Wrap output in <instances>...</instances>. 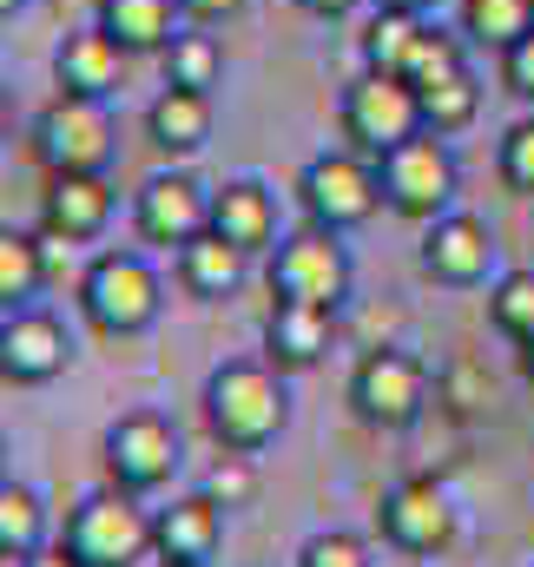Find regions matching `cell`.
<instances>
[{
    "label": "cell",
    "mask_w": 534,
    "mask_h": 567,
    "mask_svg": "<svg viewBox=\"0 0 534 567\" xmlns=\"http://www.w3.org/2000/svg\"><path fill=\"white\" fill-rule=\"evenodd\" d=\"M489 317L509 343H528L534 337V271H502L489 284Z\"/></svg>",
    "instance_id": "cell-30"
},
{
    "label": "cell",
    "mask_w": 534,
    "mask_h": 567,
    "mask_svg": "<svg viewBox=\"0 0 534 567\" xmlns=\"http://www.w3.org/2000/svg\"><path fill=\"white\" fill-rule=\"evenodd\" d=\"M66 555L80 567H138L152 548V515L126 488H100L66 515Z\"/></svg>",
    "instance_id": "cell-7"
},
{
    "label": "cell",
    "mask_w": 534,
    "mask_h": 567,
    "mask_svg": "<svg viewBox=\"0 0 534 567\" xmlns=\"http://www.w3.org/2000/svg\"><path fill=\"white\" fill-rule=\"evenodd\" d=\"M158 73H165V86H198V93H212V86L225 80V47H218V33L185 20V27L172 33V47L158 53Z\"/></svg>",
    "instance_id": "cell-23"
},
{
    "label": "cell",
    "mask_w": 534,
    "mask_h": 567,
    "mask_svg": "<svg viewBox=\"0 0 534 567\" xmlns=\"http://www.w3.org/2000/svg\"><path fill=\"white\" fill-rule=\"evenodd\" d=\"M251 0H178V13L192 20V27H225V20H238Z\"/></svg>",
    "instance_id": "cell-36"
},
{
    "label": "cell",
    "mask_w": 534,
    "mask_h": 567,
    "mask_svg": "<svg viewBox=\"0 0 534 567\" xmlns=\"http://www.w3.org/2000/svg\"><path fill=\"white\" fill-rule=\"evenodd\" d=\"M350 403L370 429H409L429 410V370L409 350H370L350 370Z\"/></svg>",
    "instance_id": "cell-10"
},
{
    "label": "cell",
    "mask_w": 534,
    "mask_h": 567,
    "mask_svg": "<svg viewBox=\"0 0 534 567\" xmlns=\"http://www.w3.org/2000/svg\"><path fill=\"white\" fill-rule=\"evenodd\" d=\"M495 172H502V185H509V192H522V198H534V113H528V120H515V126L502 133V152H495Z\"/></svg>",
    "instance_id": "cell-32"
},
{
    "label": "cell",
    "mask_w": 534,
    "mask_h": 567,
    "mask_svg": "<svg viewBox=\"0 0 534 567\" xmlns=\"http://www.w3.org/2000/svg\"><path fill=\"white\" fill-rule=\"evenodd\" d=\"M53 7H60V20H66V27H80V20H93V13H100V0H53Z\"/></svg>",
    "instance_id": "cell-39"
},
{
    "label": "cell",
    "mask_w": 534,
    "mask_h": 567,
    "mask_svg": "<svg viewBox=\"0 0 534 567\" xmlns=\"http://www.w3.org/2000/svg\"><path fill=\"white\" fill-rule=\"evenodd\" d=\"M158 567H185V561H158Z\"/></svg>",
    "instance_id": "cell-45"
},
{
    "label": "cell",
    "mask_w": 534,
    "mask_h": 567,
    "mask_svg": "<svg viewBox=\"0 0 534 567\" xmlns=\"http://www.w3.org/2000/svg\"><path fill=\"white\" fill-rule=\"evenodd\" d=\"M377 522H383V542H390V548H402V555H435V548H449V535H455V502H449L442 482L409 475V482H397V488L383 495Z\"/></svg>",
    "instance_id": "cell-13"
},
{
    "label": "cell",
    "mask_w": 534,
    "mask_h": 567,
    "mask_svg": "<svg viewBox=\"0 0 534 567\" xmlns=\"http://www.w3.org/2000/svg\"><path fill=\"white\" fill-rule=\"evenodd\" d=\"M145 140L165 158H192L212 140V93L198 86H158V100L145 106Z\"/></svg>",
    "instance_id": "cell-19"
},
{
    "label": "cell",
    "mask_w": 534,
    "mask_h": 567,
    "mask_svg": "<svg viewBox=\"0 0 534 567\" xmlns=\"http://www.w3.org/2000/svg\"><path fill=\"white\" fill-rule=\"evenodd\" d=\"M212 231L238 251H277V198L258 178H225L212 185Z\"/></svg>",
    "instance_id": "cell-18"
},
{
    "label": "cell",
    "mask_w": 534,
    "mask_h": 567,
    "mask_svg": "<svg viewBox=\"0 0 534 567\" xmlns=\"http://www.w3.org/2000/svg\"><path fill=\"white\" fill-rule=\"evenodd\" d=\"M337 126H343V140L357 145L363 158H383V152H397L402 140L429 133V126H422V93H415L402 73H377V66H363V73L343 86Z\"/></svg>",
    "instance_id": "cell-5"
},
{
    "label": "cell",
    "mask_w": 534,
    "mask_h": 567,
    "mask_svg": "<svg viewBox=\"0 0 534 567\" xmlns=\"http://www.w3.org/2000/svg\"><path fill=\"white\" fill-rule=\"evenodd\" d=\"M218 542H225V508H218L212 495H185V502H172V508L152 515V548H158V561L212 567Z\"/></svg>",
    "instance_id": "cell-17"
},
{
    "label": "cell",
    "mask_w": 534,
    "mask_h": 567,
    "mask_svg": "<svg viewBox=\"0 0 534 567\" xmlns=\"http://www.w3.org/2000/svg\"><path fill=\"white\" fill-rule=\"evenodd\" d=\"M133 231L145 238V245L185 251L198 231H212V185H198L185 165L152 172V178L133 192Z\"/></svg>",
    "instance_id": "cell-9"
},
{
    "label": "cell",
    "mask_w": 534,
    "mask_h": 567,
    "mask_svg": "<svg viewBox=\"0 0 534 567\" xmlns=\"http://www.w3.org/2000/svg\"><path fill=\"white\" fill-rule=\"evenodd\" d=\"M158 271L138 258V251H100L86 271H80V317L100 330V337H138L158 323Z\"/></svg>",
    "instance_id": "cell-2"
},
{
    "label": "cell",
    "mask_w": 534,
    "mask_h": 567,
    "mask_svg": "<svg viewBox=\"0 0 534 567\" xmlns=\"http://www.w3.org/2000/svg\"><path fill=\"white\" fill-rule=\"evenodd\" d=\"M297 567H370V548L357 542V535H310L304 542V555H297Z\"/></svg>",
    "instance_id": "cell-33"
},
{
    "label": "cell",
    "mask_w": 534,
    "mask_h": 567,
    "mask_svg": "<svg viewBox=\"0 0 534 567\" xmlns=\"http://www.w3.org/2000/svg\"><path fill=\"white\" fill-rule=\"evenodd\" d=\"M377 178H383V205L397 218L429 225V218L455 212V152L442 145V133H415L397 152H383L377 158Z\"/></svg>",
    "instance_id": "cell-8"
},
{
    "label": "cell",
    "mask_w": 534,
    "mask_h": 567,
    "mask_svg": "<svg viewBox=\"0 0 534 567\" xmlns=\"http://www.w3.org/2000/svg\"><path fill=\"white\" fill-rule=\"evenodd\" d=\"M66 363H73V337L53 310H40V303L0 310V377L7 383L40 390V383L66 377Z\"/></svg>",
    "instance_id": "cell-12"
},
{
    "label": "cell",
    "mask_w": 534,
    "mask_h": 567,
    "mask_svg": "<svg viewBox=\"0 0 534 567\" xmlns=\"http://www.w3.org/2000/svg\"><path fill=\"white\" fill-rule=\"evenodd\" d=\"M350 251H343V231H324V225H304L290 238H277L270 251V297L277 303H310V310H343L350 297Z\"/></svg>",
    "instance_id": "cell-6"
},
{
    "label": "cell",
    "mask_w": 534,
    "mask_h": 567,
    "mask_svg": "<svg viewBox=\"0 0 534 567\" xmlns=\"http://www.w3.org/2000/svg\"><path fill=\"white\" fill-rule=\"evenodd\" d=\"M7 133H13V93L0 86V140H7Z\"/></svg>",
    "instance_id": "cell-40"
},
{
    "label": "cell",
    "mask_w": 534,
    "mask_h": 567,
    "mask_svg": "<svg viewBox=\"0 0 534 567\" xmlns=\"http://www.w3.org/2000/svg\"><path fill=\"white\" fill-rule=\"evenodd\" d=\"M435 396H442L449 410H482V403H489V377H482L475 363H449V370L435 377Z\"/></svg>",
    "instance_id": "cell-34"
},
{
    "label": "cell",
    "mask_w": 534,
    "mask_h": 567,
    "mask_svg": "<svg viewBox=\"0 0 534 567\" xmlns=\"http://www.w3.org/2000/svg\"><path fill=\"white\" fill-rule=\"evenodd\" d=\"M113 106L106 100H86V93H53L33 120V158L47 165V178L60 172H106L113 165Z\"/></svg>",
    "instance_id": "cell-4"
},
{
    "label": "cell",
    "mask_w": 534,
    "mask_h": 567,
    "mask_svg": "<svg viewBox=\"0 0 534 567\" xmlns=\"http://www.w3.org/2000/svg\"><path fill=\"white\" fill-rule=\"evenodd\" d=\"M205 423L225 449H245L258 455L284 435V416H290V396H284V370L277 363H258V357H232L205 377Z\"/></svg>",
    "instance_id": "cell-1"
},
{
    "label": "cell",
    "mask_w": 534,
    "mask_h": 567,
    "mask_svg": "<svg viewBox=\"0 0 534 567\" xmlns=\"http://www.w3.org/2000/svg\"><path fill=\"white\" fill-rule=\"evenodd\" d=\"M106 475H113V488H126V495H152V488H165L172 482V468H178V429L165 423L158 410H133V416H120V423L106 429Z\"/></svg>",
    "instance_id": "cell-11"
},
{
    "label": "cell",
    "mask_w": 534,
    "mask_h": 567,
    "mask_svg": "<svg viewBox=\"0 0 534 567\" xmlns=\"http://www.w3.org/2000/svg\"><path fill=\"white\" fill-rule=\"evenodd\" d=\"M297 205L310 225L324 231H357L383 212V178H377V158H363L357 145L343 152H317L304 172H297Z\"/></svg>",
    "instance_id": "cell-3"
},
{
    "label": "cell",
    "mask_w": 534,
    "mask_h": 567,
    "mask_svg": "<svg viewBox=\"0 0 534 567\" xmlns=\"http://www.w3.org/2000/svg\"><path fill=\"white\" fill-rule=\"evenodd\" d=\"M47 284V258H40V231H13L0 225V310L33 303V290Z\"/></svg>",
    "instance_id": "cell-24"
},
{
    "label": "cell",
    "mask_w": 534,
    "mask_h": 567,
    "mask_svg": "<svg viewBox=\"0 0 534 567\" xmlns=\"http://www.w3.org/2000/svg\"><path fill=\"white\" fill-rule=\"evenodd\" d=\"M198 495H212L218 508H245V502L258 495V468H251V455H245V449H225V462L205 468V488H198Z\"/></svg>",
    "instance_id": "cell-31"
},
{
    "label": "cell",
    "mask_w": 534,
    "mask_h": 567,
    "mask_svg": "<svg viewBox=\"0 0 534 567\" xmlns=\"http://www.w3.org/2000/svg\"><path fill=\"white\" fill-rule=\"evenodd\" d=\"M40 225L60 231V238H73V245H93L113 225V185H106V172H60V178H47Z\"/></svg>",
    "instance_id": "cell-16"
},
{
    "label": "cell",
    "mask_w": 534,
    "mask_h": 567,
    "mask_svg": "<svg viewBox=\"0 0 534 567\" xmlns=\"http://www.w3.org/2000/svg\"><path fill=\"white\" fill-rule=\"evenodd\" d=\"M522 33H534V0H462V40L509 53Z\"/></svg>",
    "instance_id": "cell-25"
},
{
    "label": "cell",
    "mask_w": 534,
    "mask_h": 567,
    "mask_svg": "<svg viewBox=\"0 0 534 567\" xmlns=\"http://www.w3.org/2000/svg\"><path fill=\"white\" fill-rule=\"evenodd\" d=\"M304 13H317V20H343V13H357L363 0H297Z\"/></svg>",
    "instance_id": "cell-37"
},
{
    "label": "cell",
    "mask_w": 534,
    "mask_h": 567,
    "mask_svg": "<svg viewBox=\"0 0 534 567\" xmlns=\"http://www.w3.org/2000/svg\"><path fill=\"white\" fill-rule=\"evenodd\" d=\"M33 548H47V508L33 488L0 482V561H27Z\"/></svg>",
    "instance_id": "cell-26"
},
{
    "label": "cell",
    "mask_w": 534,
    "mask_h": 567,
    "mask_svg": "<svg viewBox=\"0 0 534 567\" xmlns=\"http://www.w3.org/2000/svg\"><path fill=\"white\" fill-rule=\"evenodd\" d=\"M126 60H133V53H126L100 20H80V27H66L60 47H53V86H60V93H86V100H113L120 80H126Z\"/></svg>",
    "instance_id": "cell-15"
},
{
    "label": "cell",
    "mask_w": 534,
    "mask_h": 567,
    "mask_svg": "<svg viewBox=\"0 0 534 567\" xmlns=\"http://www.w3.org/2000/svg\"><path fill=\"white\" fill-rule=\"evenodd\" d=\"M178 258V284L192 290V297H232L238 284H245V265H251V251H238V245H225L218 231H198L185 251H172Z\"/></svg>",
    "instance_id": "cell-22"
},
{
    "label": "cell",
    "mask_w": 534,
    "mask_h": 567,
    "mask_svg": "<svg viewBox=\"0 0 534 567\" xmlns=\"http://www.w3.org/2000/svg\"><path fill=\"white\" fill-rule=\"evenodd\" d=\"M415 33H422V13L377 7V13H370V27H363V66H377V73H402V60H409Z\"/></svg>",
    "instance_id": "cell-28"
},
{
    "label": "cell",
    "mask_w": 534,
    "mask_h": 567,
    "mask_svg": "<svg viewBox=\"0 0 534 567\" xmlns=\"http://www.w3.org/2000/svg\"><path fill=\"white\" fill-rule=\"evenodd\" d=\"M502 86H509L522 106H534V33H522V40L502 53Z\"/></svg>",
    "instance_id": "cell-35"
},
{
    "label": "cell",
    "mask_w": 534,
    "mask_h": 567,
    "mask_svg": "<svg viewBox=\"0 0 534 567\" xmlns=\"http://www.w3.org/2000/svg\"><path fill=\"white\" fill-rule=\"evenodd\" d=\"M422 271L435 284H455V290L489 284V271H495V231H489L475 212H442V218H429V225H422Z\"/></svg>",
    "instance_id": "cell-14"
},
{
    "label": "cell",
    "mask_w": 534,
    "mask_h": 567,
    "mask_svg": "<svg viewBox=\"0 0 534 567\" xmlns=\"http://www.w3.org/2000/svg\"><path fill=\"white\" fill-rule=\"evenodd\" d=\"M20 567H80V561L66 555V542H53V548H33V555H27Z\"/></svg>",
    "instance_id": "cell-38"
},
{
    "label": "cell",
    "mask_w": 534,
    "mask_h": 567,
    "mask_svg": "<svg viewBox=\"0 0 534 567\" xmlns=\"http://www.w3.org/2000/svg\"><path fill=\"white\" fill-rule=\"evenodd\" d=\"M377 7H397V13H429L435 0H377Z\"/></svg>",
    "instance_id": "cell-41"
},
{
    "label": "cell",
    "mask_w": 534,
    "mask_h": 567,
    "mask_svg": "<svg viewBox=\"0 0 534 567\" xmlns=\"http://www.w3.org/2000/svg\"><path fill=\"white\" fill-rule=\"evenodd\" d=\"M422 93V126L429 133H462V126H475V113H482V86H475V73L462 66V73H449V80H435V86H415Z\"/></svg>",
    "instance_id": "cell-27"
},
{
    "label": "cell",
    "mask_w": 534,
    "mask_h": 567,
    "mask_svg": "<svg viewBox=\"0 0 534 567\" xmlns=\"http://www.w3.org/2000/svg\"><path fill=\"white\" fill-rule=\"evenodd\" d=\"M462 33H442V27H429L422 20V33H415V47H409V60H402V80L409 86H435V80H449V73H462L469 60H462Z\"/></svg>",
    "instance_id": "cell-29"
},
{
    "label": "cell",
    "mask_w": 534,
    "mask_h": 567,
    "mask_svg": "<svg viewBox=\"0 0 534 567\" xmlns=\"http://www.w3.org/2000/svg\"><path fill=\"white\" fill-rule=\"evenodd\" d=\"M0 482H7V442H0Z\"/></svg>",
    "instance_id": "cell-44"
},
{
    "label": "cell",
    "mask_w": 534,
    "mask_h": 567,
    "mask_svg": "<svg viewBox=\"0 0 534 567\" xmlns=\"http://www.w3.org/2000/svg\"><path fill=\"white\" fill-rule=\"evenodd\" d=\"M20 7H27V0H0V20H7V13H20Z\"/></svg>",
    "instance_id": "cell-43"
},
{
    "label": "cell",
    "mask_w": 534,
    "mask_h": 567,
    "mask_svg": "<svg viewBox=\"0 0 534 567\" xmlns=\"http://www.w3.org/2000/svg\"><path fill=\"white\" fill-rule=\"evenodd\" d=\"M93 20L138 60V53H165L185 13H178V0H100Z\"/></svg>",
    "instance_id": "cell-21"
},
{
    "label": "cell",
    "mask_w": 534,
    "mask_h": 567,
    "mask_svg": "<svg viewBox=\"0 0 534 567\" xmlns=\"http://www.w3.org/2000/svg\"><path fill=\"white\" fill-rule=\"evenodd\" d=\"M337 337V310H310V303H270L265 317V357L277 370H310L324 363Z\"/></svg>",
    "instance_id": "cell-20"
},
{
    "label": "cell",
    "mask_w": 534,
    "mask_h": 567,
    "mask_svg": "<svg viewBox=\"0 0 534 567\" xmlns=\"http://www.w3.org/2000/svg\"><path fill=\"white\" fill-rule=\"evenodd\" d=\"M522 377H528V383H534V337H528V343H522Z\"/></svg>",
    "instance_id": "cell-42"
}]
</instances>
